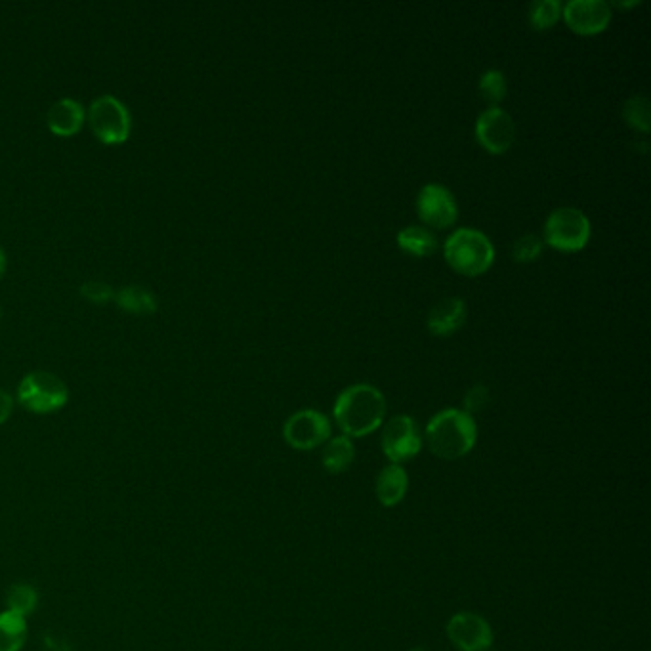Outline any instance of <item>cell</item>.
Segmentation results:
<instances>
[{
	"mask_svg": "<svg viewBox=\"0 0 651 651\" xmlns=\"http://www.w3.org/2000/svg\"><path fill=\"white\" fill-rule=\"evenodd\" d=\"M356 461V447L348 436H335L325 443L321 462L329 474H344Z\"/></svg>",
	"mask_w": 651,
	"mask_h": 651,
	"instance_id": "16",
	"label": "cell"
},
{
	"mask_svg": "<svg viewBox=\"0 0 651 651\" xmlns=\"http://www.w3.org/2000/svg\"><path fill=\"white\" fill-rule=\"evenodd\" d=\"M466 321V304L459 296H449L440 300L428 314V331L436 336H449L457 333Z\"/></svg>",
	"mask_w": 651,
	"mask_h": 651,
	"instance_id": "13",
	"label": "cell"
},
{
	"mask_svg": "<svg viewBox=\"0 0 651 651\" xmlns=\"http://www.w3.org/2000/svg\"><path fill=\"white\" fill-rule=\"evenodd\" d=\"M417 212L426 226L436 230L451 228L459 218V207L453 191L441 184H426L420 189Z\"/></svg>",
	"mask_w": 651,
	"mask_h": 651,
	"instance_id": "9",
	"label": "cell"
},
{
	"mask_svg": "<svg viewBox=\"0 0 651 651\" xmlns=\"http://www.w3.org/2000/svg\"><path fill=\"white\" fill-rule=\"evenodd\" d=\"M543 247H545V243H543V239H541L539 235H535V233H527V235H522V237L514 243V247H512V258H514L516 262H520V264L535 262V260L541 256Z\"/></svg>",
	"mask_w": 651,
	"mask_h": 651,
	"instance_id": "24",
	"label": "cell"
},
{
	"mask_svg": "<svg viewBox=\"0 0 651 651\" xmlns=\"http://www.w3.org/2000/svg\"><path fill=\"white\" fill-rule=\"evenodd\" d=\"M378 503L392 508L401 503L409 491V476L401 464H388L380 470L375 483Z\"/></svg>",
	"mask_w": 651,
	"mask_h": 651,
	"instance_id": "14",
	"label": "cell"
},
{
	"mask_svg": "<svg viewBox=\"0 0 651 651\" xmlns=\"http://www.w3.org/2000/svg\"><path fill=\"white\" fill-rule=\"evenodd\" d=\"M476 138L489 153L503 155L516 140V125L503 107H487L476 121Z\"/></svg>",
	"mask_w": 651,
	"mask_h": 651,
	"instance_id": "11",
	"label": "cell"
},
{
	"mask_svg": "<svg viewBox=\"0 0 651 651\" xmlns=\"http://www.w3.org/2000/svg\"><path fill=\"white\" fill-rule=\"evenodd\" d=\"M478 90L489 107H499L508 92V84H506L503 71H499V69L483 71L480 83H478Z\"/></svg>",
	"mask_w": 651,
	"mask_h": 651,
	"instance_id": "21",
	"label": "cell"
},
{
	"mask_svg": "<svg viewBox=\"0 0 651 651\" xmlns=\"http://www.w3.org/2000/svg\"><path fill=\"white\" fill-rule=\"evenodd\" d=\"M409 651H424V650H422V648H413V650H409Z\"/></svg>",
	"mask_w": 651,
	"mask_h": 651,
	"instance_id": "30",
	"label": "cell"
},
{
	"mask_svg": "<svg viewBox=\"0 0 651 651\" xmlns=\"http://www.w3.org/2000/svg\"><path fill=\"white\" fill-rule=\"evenodd\" d=\"M562 18V2L558 0H535L527 8V20L535 31H545Z\"/></svg>",
	"mask_w": 651,
	"mask_h": 651,
	"instance_id": "20",
	"label": "cell"
},
{
	"mask_svg": "<svg viewBox=\"0 0 651 651\" xmlns=\"http://www.w3.org/2000/svg\"><path fill=\"white\" fill-rule=\"evenodd\" d=\"M443 254L447 264L466 277L482 275L493 266L495 260L491 239L474 228L453 231L443 245Z\"/></svg>",
	"mask_w": 651,
	"mask_h": 651,
	"instance_id": "3",
	"label": "cell"
},
{
	"mask_svg": "<svg viewBox=\"0 0 651 651\" xmlns=\"http://www.w3.org/2000/svg\"><path fill=\"white\" fill-rule=\"evenodd\" d=\"M333 417L342 436L365 438L382 426L386 398L373 384H352L338 394Z\"/></svg>",
	"mask_w": 651,
	"mask_h": 651,
	"instance_id": "1",
	"label": "cell"
},
{
	"mask_svg": "<svg viewBox=\"0 0 651 651\" xmlns=\"http://www.w3.org/2000/svg\"><path fill=\"white\" fill-rule=\"evenodd\" d=\"M12 409H14V398L6 390H0V424L10 419Z\"/></svg>",
	"mask_w": 651,
	"mask_h": 651,
	"instance_id": "27",
	"label": "cell"
},
{
	"mask_svg": "<svg viewBox=\"0 0 651 651\" xmlns=\"http://www.w3.org/2000/svg\"><path fill=\"white\" fill-rule=\"evenodd\" d=\"M489 399H491V394H489V388L483 386V384H476L474 388H470L464 396V409L468 415L472 413H478L485 409L489 405Z\"/></svg>",
	"mask_w": 651,
	"mask_h": 651,
	"instance_id": "25",
	"label": "cell"
},
{
	"mask_svg": "<svg viewBox=\"0 0 651 651\" xmlns=\"http://www.w3.org/2000/svg\"><path fill=\"white\" fill-rule=\"evenodd\" d=\"M86 113L83 104L73 98H62L50 107L48 111V126L52 132L60 136H73L81 130Z\"/></svg>",
	"mask_w": 651,
	"mask_h": 651,
	"instance_id": "15",
	"label": "cell"
},
{
	"mask_svg": "<svg viewBox=\"0 0 651 651\" xmlns=\"http://www.w3.org/2000/svg\"><path fill=\"white\" fill-rule=\"evenodd\" d=\"M398 245L399 249L407 252L409 256L424 258V256L434 254V251L438 249V239L432 231L424 226H407V228L399 230Z\"/></svg>",
	"mask_w": 651,
	"mask_h": 651,
	"instance_id": "17",
	"label": "cell"
},
{
	"mask_svg": "<svg viewBox=\"0 0 651 651\" xmlns=\"http://www.w3.org/2000/svg\"><path fill=\"white\" fill-rule=\"evenodd\" d=\"M543 233V243L550 245L552 249L560 252H579L587 247L592 228L583 210L560 207L548 214Z\"/></svg>",
	"mask_w": 651,
	"mask_h": 651,
	"instance_id": "4",
	"label": "cell"
},
{
	"mask_svg": "<svg viewBox=\"0 0 651 651\" xmlns=\"http://www.w3.org/2000/svg\"><path fill=\"white\" fill-rule=\"evenodd\" d=\"M88 123L92 132L109 146L115 144H123L130 136V128H132V117L130 111L126 109V105L111 96V94H104L100 98H96L90 107H88Z\"/></svg>",
	"mask_w": 651,
	"mask_h": 651,
	"instance_id": "6",
	"label": "cell"
},
{
	"mask_svg": "<svg viewBox=\"0 0 651 651\" xmlns=\"http://www.w3.org/2000/svg\"><path fill=\"white\" fill-rule=\"evenodd\" d=\"M562 18L577 35H598L611 21V4L604 0H569L562 4Z\"/></svg>",
	"mask_w": 651,
	"mask_h": 651,
	"instance_id": "12",
	"label": "cell"
},
{
	"mask_svg": "<svg viewBox=\"0 0 651 651\" xmlns=\"http://www.w3.org/2000/svg\"><path fill=\"white\" fill-rule=\"evenodd\" d=\"M636 4H638V0H632V2H613V6H617V8H632Z\"/></svg>",
	"mask_w": 651,
	"mask_h": 651,
	"instance_id": "28",
	"label": "cell"
},
{
	"mask_svg": "<svg viewBox=\"0 0 651 651\" xmlns=\"http://www.w3.org/2000/svg\"><path fill=\"white\" fill-rule=\"evenodd\" d=\"M447 638L459 651H489L493 646V629L482 615L461 611L449 619Z\"/></svg>",
	"mask_w": 651,
	"mask_h": 651,
	"instance_id": "10",
	"label": "cell"
},
{
	"mask_svg": "<svg viewBox=\"0 0 651 651\" xmlns=\"http://www.w3.org/2000/svg\"><path fill=\"white\" fill-rule=\"evenodd\" d=\"M4 270H6V254L0 249V277H2Z\"/></svg>",
	"mask_w": 651,
	"mask_h": 651,
	"instance_id": "29",
	"label": "cell"
},
{
	"mask_svg": "<svg viewBox=\"0 0 651 651\" xmlns=\"http://www.w3.org/2000/svg\"><path fill=\"white\" fill-rule=\"evenodd\" d=\"M69 399V390L62 378L48 371H33L23 377L18 388V401L37 415H46L62 409Z\"/></svg>",
	"mask_w": 651,
	"mask_h": 651,
	"instance_id": "5",
	"label": "cell"
},
{
	"mask_svg": "<svg viewBox=\"0 0 651 651\" xmlns=\"http://www.w3.org/2000/svg\"><path fill=\"white\" fill-rule=\"evenodd\" d=\"M424 440L436 457L457 461L474 449L478 426L474 417L462 409H443L426 424Z\"/></svg>",
	"mask_w": 651,
	"mask_h": 651,
	"instance_id": "2",
	"label": "cell"
},
{
	"mask_svg": "<svg viewBox=\"0 0 651 651\" xmlns=\"http://www.w3.org/2000/svg\"><path fill=\"white\" fill-rule=\"evenodd\" d=\"M283 438L296 451H312L331 440V420L315 409H302L283 426Z\"/></svg>",
	"mask_w": 651,
	"mask_h": 651,
	"instance_id": "8",
	"label": "cell"
},
{
	"mask_svg": "<svg viewBox=\"0 0 651 651\" xmlns=\"http://www.w3.org/2000/svg\"><path fill=\"white\" fill-rule=\"evenodd\" d=\"M117 304L132 314H151L157 310V298L153 293L140 287V285H130V287H123L119 293L115 294Z\"/></svg>",
	"mask_w": 651,
	"mask_h": 651,
	"instance_id": "19",
	"label": "cell"
},
{
	"mask_svg": "<svg viewBox=\"0 0 651 651\" xmlns=\"http://www.w3.org/2000/svg\"><path fill=\"white\" fill-rule=\"evenodd\" d=\"M27 640V617L16 611L0 613V651H20Z\"/></svg>",
	"mask_w": 651,
	"mask_h": 651,
	"instance_id": "18",
	"label": "cell"
},
{
	"mask_svg": "<svg viewBox=\"0 0 651 651\" xmlns=\"http://www.w3.org/2000/svg\"><path fill=\"white\" fill-rule=\"evenodd\" d=\"M6 602H8V609L10 611H16V613H20L23 617H27L31 611H35V608H37L39 594H37V590L31 587V585L20 583V585H14V587L8 590Z\"/></svg>",
	"mask_w": 651,
	"mask_h": 651,
	"instance_id": "23",
	"label": "cell"
},
{
	"mask_svg": "<svg viewBox=\"0 0 651 651\" xmlns=\"http://www.w3.org/2000/svg\"><path fill=\"white\" fill-rule=\"evenodd\" d=\"M81 293L86 296L88 300L96 302V304H104L111 296H113V289L109 285H105L102 281H88L81 287Z\"/></svg>",
	"mask_w": 651,
	"mask_h": 651,
	"instance_id": "26",
	"label": "cell"
},
{
	"mask_svg": "<svg viewBox=\"0 0 651 651\" xmlns=\"http://www.w3.org/2000/svg\"><path fill=\"white\" fill-rule=\"evenodd\" d=\"M623 119L627 125L642 134L650 132V100L646 96H632L623 105Z\"/></svg>",
	"mask_w": 651,
	"mask_h": 651,
	"instance_id": "22",
	"label": "cell"
},
{
	"mask_svg": "<svg viewBox=\"0 0 651 651\" xmlns=\"http://www.w3.org/2000/svg\"><path fill=\"white\" fill-rule=\"evenodd\" d=\"M380 443L390 464L411 461L422 449L419 424L409 415H396L384 424Z\"/></svg>",
	"mask_w": 651,
	"mask_h": 651,
	"instance_id": "7",
	"label": "cell"
}]
</instances>
